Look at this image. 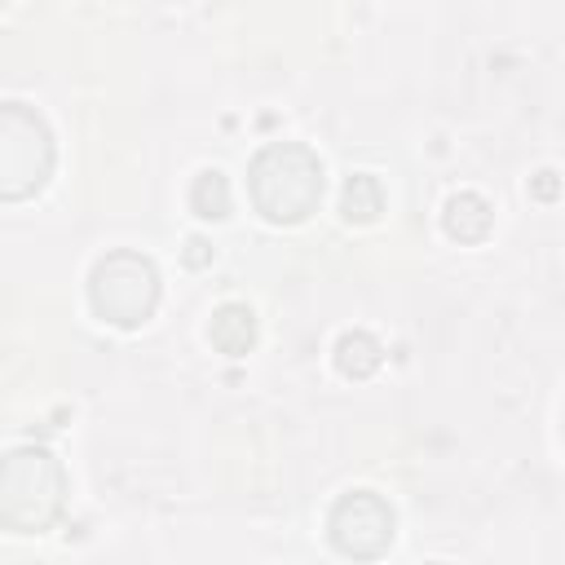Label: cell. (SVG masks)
Listing matches in <instances>:
<instances>
[{
  "mask_svg": "<svg viewBox=\"0 0 565 565\" xmlns=\"http://www.w3.org/2000/svg\"><path fill=\"white\" fill-rule=\"evenodd\" d=\"M247 185H252V203L265 221L296 225L322 199V159L300 141H274L252 159Z\"/></svg>",
  "mask_w": 565,
  "mask_h": 565,
  "instance_id": "1",
  "label": "cell"
},
{
  "mask_svg": "<svg viewBox=\"0 0 565 565\" xmlns=\"http://www.w3.org/2000/svg\"><path fill=\"white\" fill-rule=\"evenodd\" d=\"M66 472L53 450L22 446L0 459V525L13 534H44L62 516Z\"/></svg>",
  "mask_w": 565,
  "mask_h": 565,
  "instance_id": "2",
  "label": "cell"
},
{
  "mask_svg": "<svg viewBox=\"0 0 565 565\" xmlns=\"http://www.w3.org/2000/svg\"><path fill=\"white\" fill-rule=\"evenodd\" d=\"M49 172H53L49 124L22 102H0V203H22L40 194Z\"/></svg>",
  "mask_w": 565,
  "mask_h": 565,
  "instance_id": "3",
  "label": "cell"
},
{
  "mask_svg": "<svg viewBox=\"0 0 565 565\" xmlns=\"http://www.w3.org/2000/svg\"><path fill=\"white\" fill-rule=\"evenodd\" d=\"M88 300L110 327H141L159 305V274L137 252H110L93 265Z\"/></svg>",
  "mask_w": 565,
  "mask_h": 565,
  "instance_id": "4",
  "label": "cell"
},
{
  "mask_svg": "<svg viewBox=\"0 0 565 565\" xmlns=\"http://www.w3.org/2000/svg\"><path fill=\"white\" fill-rule=\"evenodd\" d=\"M331 543L344 556H362V561L380 556L393 543V508L371 490L344 494L331 512Z\"/></svg>",
  "mask_w": 565,
  "mask_h": 565,
  "instance_id": "5",
  "label": "cell"
},
{
  "mask_svg": "<svg viewBox=\"0 0 565 565\" xmlns=\"http://www.w3.org/2000/svg\"><path fill=\"white\" fill-rule=\"evenodd\" d=\"M207 340L221 349V353H247L252 340H256V318L247 305H225L216 309L212 327H207Z\"/></svg>",
  "mask_w": 565,
  "mask_h": 565,
  "instance_id": "6",
  "label": "cell"
},
{
  "mask_svg": "<svg viewBox=\"0 0 565 565\" xmlns=\"http://www.w3.org/2000/svg\"><path fill=\"white\" fill-rule=\"evenodd\" d=\"M446 234L459 243H481L490 234V207L477 194H455L446 203Z\"/></svg>",
  "mask_w": 565,
  "mask_h": 565,
  "instance_id": "7",
  "label": "cell"
},
{
  "mask_svg": "<svg viewBox=\"0 0 565 565\" xmlns=\"http://www.w3.org/2000/svg\"><path fill=\"white\" fill-rule=\"evenodd\" d=\"M335 362H340V371H344V375L362 380V375H371V371L380 366V344H375L371 335L353 331V335H344V340L335 344Z\"/></svg>",
  "mask_w": 565,
  "mask_h": 565,
  "instance_id": "8",
  "label": "cell"
},
{
  "mask_svg": "<svg viewBox=\"0 0 565 565\" xmlns=\"http://www.w3.org/2000/svg\"><path fill=\"white\" fill-rule=\"evenodd\" d=\"M190 207L199 212V216H212V221H221L225 212H230V185H225V177L212 168V172H199V181H194V190H190Z\"/></svg>",
  "mask_w": 565,
  "mask_h": 565,
  "instance_id": "9",
  "label": "cell"
},
{
  "mask_svg": "<svg viewBox=\"0 0 565 565\" xmlns=\"http://www.w3.org/2000/svg\"><path fill=\"white\" fill-rule=\"evenodd\" d=\"M384 207V194H380V181L371 172H358L344 190V216L349 221H375Z\"/></svg>",
  "mask_w": 565,
  "mask_h": 565,
  "instance_id": "10",
  "label": "cell"
}]
</instances>
